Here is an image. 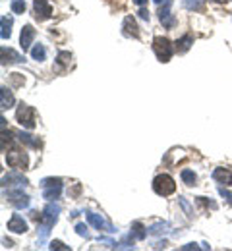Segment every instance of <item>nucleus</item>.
<instances>
[{
  "label": "nucleus",
  "mask_w": 232,
  "mask_h": 251,
  "mask_svg": "<svg viewBox=\"0 0 232 251\" xmlns=\"http://www.w3.org/2000/svg\"><path fill=\"white\" fill-rule=\"evenodd\" d=\"M35 35L37 31L33 29V25H24V29H22V35H20V47H22V50L24 52H27L29 49H31V45H33L35 41Z\"/></svg>",
  "instance_id": "obj_12"
},
{
  "label": "nucleus",
  "mask_w": 232,
  "mask_h": 251,
  "mask_svg": "<svg viewBox=\"0 0 232 251\" xmlns=\"http://www.w3.org/2000/svg\"><path fill=\"white\" fill-rule=\"evenodd\" d=\"M87 220L91 226H95L97 230H103V232H108L112 234L114 232V226L110 224V220H106L103 215H97V213H87Z\"/></svg>",
  "instance_id": "obj_11"
},
{
  "label": "nucleus",
  "mask_w": 232,
  "mask_h": 251,
  "mask_svg": "<svg viewBox=\"0 0 232 251\" xmlns=\"http://www.w3.org/2000/svg\"><path fill=\"white\" fill-rule=\"evenodd\" d=\"M147 234H149V230L143 226V222L135 220V222L132 224V230H130V238H132V240L141 242V240H145V238H147Z\"/></svg>",
  "instance_id": "obj_18"
},
{
  "label": "nucleus",
  "mask_w": 232,
  "mask_h": 251,
  "mask_svg": "<svg viewBox=\"0 0 232 251\" xmlns=\"http://www.w3.org/2000/svg\"><path fill=\"white\" fill-rule=\"evenodd\" d=\"M192 45H194V37H192V33H186L184 37H180V39L174 43V49H176L178 54H186Z\"/></svg>",
  "instance_id": "obj_17"
},
{
  "label": "nucleus",
  "mask_w": 232,
  "mask_h": 251,
  "mask_svg": "<svg viewBox=\"0 0 232 251\" xmlns=\"http://www.w3.org/2000/svg\"><path fill=\"white\" fill-rule=\"evenodd\" d=\"M4 197L8 199V203L16 209H26L29 207V197L24 193V189H8V193L4 191Z\"/></svg>",
  "instance_id": "obj_7"
},
{
  "label": "nucleus",
  "mask_w": 232,
  "mask_h": 251,
  "mask_svg": "<svg viewBox=\"0 0 232 251\" xmlns=\"http://www.w3.org/2000/svg\"><path fill=\"white\" fill-rule=\"evenodd\" d=\"M139 18H141V20H147V22H149V10L141 8V10H139Z\"/></svg>",
  "instance_id": "obj_34"
},
{
  "label": "nucleus",
  "mask_w": 232,
  "mask_h": 251,
  "mask_svg": "<svg viewBox=\"0 0 232 251\" xmlns=\"http://www.w3.org/2000/svg\"><path fill=\"white\" fill-rule=\"evenodd\" d=\"M31 58L37 60V62H43L47 58V49L43 45H35L33 49H31Z\"/></svg>",
  "instance_id": "obj_22"
},
{
  "label": "nucleus",
  "mask_w": 232,
  "mask_h": 251,
  "mask_svg": "<svg viewBox=\"0 0 232 251\" xmlns=\"http://www.w3.org/2000/svg\"><path fill=\"white\" fill-rule=\"evenodd\" d=\"M198 203L201 207H211V209H217V203L215 201H207V197H198Z\"/></svg>",
  "instance_id": "obj_30"
},
{
  "label": "nucleus",
  "mask_w": 232,
  "mask_h": 251,
  "mask_svg": "<svg viewBox=\"0 0 232 251\" xmlns=\"http://www.w3.org/2000/svg\"><path fill=\"white\" fill-rule=\"evenodd\" d=\"M14 95L12 91L8 89V87H0V108L2 110H8V108H12L14 106Z\"/></svg>",
  "instance_id": "obj_19"
},
{
  "label": "nucleus",
  "mask_w": 232,
  "mask_h": 251,
  "mask_svg": "<svg viewBox=\"0 0 232 251\" xmlns=\"http://www.w3.org/2000/svg\"><path fill=\"white\" fill-rule=\"evenodd\" d=\"M16 120H18V124L22 126V127L33 129L35 126H37V112H35L33 106L22 102V104L18 106V110H16Z\"/></svg>",
  "instance_id": "obj_3"
},
{
  "label": "nucleus",
  "mask_w": 232,
  "mask_h": 251,
  "mask_svg": "<svg viewBox=\"0 0 232 251\" xmlns=\"http://www.w3.org/2000/svg\"><path fill=\"white\" fill-rule=\"evenodd\" d=\"M6 164H8L10 168L26 170L27 164H29V157H27V153L22 151V149H10V151L6 153Z\"/></svg>",
  "instance_id": "obj_5"
},
{
  "label": "nucleus",
  "mask_w": 232,
  "mask_h": 251,
  "mask_svg": "<svg viewBox=\"0 0 232 251\" xmlns=\"http://www.w3.org/2000/svg\"><path fill=\"white\" fill-rule=\"evenodd\" d=\"M219 193H221V195L232 205V191H229V189H225V188H219Z\"/></svg>",
  "instance_id": "obj_33"
},
{
  "label": "nucleus",
  "mask_w": 232,
  "mask_h": 251,
  "mask_svg": "<svg viewBox=\"0 0 232 251\" xmlns=\"http://www.w3.org/2000/svg\"><path fill=\"white\" fill-rule=\"evenodd\" d=\"M213 2H217V4H225L227 0H213Z\"/></svg>",
  "instance_id": "obj_37"
},
{
  "label": "nucleus",
  "mask_w": 232,
  "mask_h": 251,
  "mask_svg": "<svg viewBox=\"0 0 232 251\" xmlns=\"http://www.w3.org/2000/svg\"><path fill=\"white\" fill-rule=\"evenodd\" d=\"M10 8H12L14 14H24L26 12V0H12Z\"/></svg>",
  "instance_id": "obj_26"
},
{
  "label": "nucleus",
  "mask_w": 232,
  "mask_h": 251,
  "mask_svg": "<svg viewBox=\"0 0 232 251\" xmlns=\"http://www.w3.org/2000/svg\"><path fill=\"white\" fill-rule=\"evenodd\" d=\"M182 4H184V8H188V10L201 12V10H203V4H205V0H182Z\"/></svg>",
  "instance_id": "obj_23"
},
{
  "label": "nucleus",
  "mask_w": 232,
  "mask_h": 251,
  "mask_svg": "<svg viewBox=\"0 0 232 251\" xmlns=\"http://www.w3.org/2000/svg\"><path fill=\"white\" fill-rule=\"evenodd\" d=\"M51 250H64V251H68L70 248L68 246H64L62 242H58V240H54V242H51Z\"/></svg>",
  "instance_id": "obj_32"
},
{
  "label": "nucleus",
  "mask_w": 232,
  "mask_h": 251,
  "mask_svg": "<svg viewBox=\"0 0 232 251\" xmlns=\"http://www.w3.org/2000/svg\"><path fill=\"white\" fill-rule=\"evenodd\" d=\"M174 47H172V43L166 39V37H155L153 39V52H155V56L159 58V62H170V58H172V54H174Z\"/></svg>",
  "instance_id": "obj_2"
},
{
  "label": "nucleus",
  "mask_w": 232,
  "mask_h": 251,
  "mask_svg": "<svg viewBox=\"0 0 232 251\" xmlns=\"http://www.w3.org/2000/svg\"><path fill=\"white\" fill-rule=\"evenodd\" d=\"M0 56H2V66H6V64L26 62V58H24L22 54H18L16 50H12V49H6V47H2V49H0Z\"/></svg>",
  "instance_id": "obj_14"
},
{
  "label": "nucleus",
  "mask_w": 232,
  "mask_h": 251,
  "mask_svg": "<svg viewBox=\"0 0 232 251\" xmlns=\"http://www.w3.org/2000/svg\"><path fill=\"white\" fill-rule=\"evenodd\" d=\"M60 211H62V207H60L58 203H54V201H51V203L45 207V211H43V220H41V226H39V244H41V246L47 242V238H49V234H51V228L56 224Z\"/></svg>",
  "instance_id": "obj_1"
},
{
  "label": "nucleus",
  "mask_w": 232,
  "mask_h": 251,
  "mask_svg": "<svg viewBox=\"0 0 232 251\" xmlns=\"http://www.w3.org/2000/svg\"><path fill=\"white\" fill-rule=\"evenodd\" d=\"M188 250H199V248L196 246V244H188V246H184V248H182V251H188Z\"/></svg>",
  "instance_id": "obj_35"
},
{
  "label": "nucleus",
  "mask_w": 232,
  "mask_h": 251,
  "mask_svg": "<svg viewBox=\"0 0 232 251\" xmlns=\"http://www.w3.org/2000/svg\"><path fill=\"white\" fill-rule=\"evenodd\" d=\"M56 62L66 68V66H70V62H72V54H70L68 50H60V52L56 54Z\"/></svg>",
  "instance_id": "obj_25"
},
{
  "label": "nucleus",
  "mask_w": 232,
  "mask_h": 251,
  "mask_svg": "<svg viewBox=\"0 0 232 251\" xmlns=\"http://www.w3.org/2000/svg\"><path fill=\"white\" fill-rule=\"evenodd\" d=\"M166 228H168V224H166V222H157V224L149 226L147 230H149V234H161V232H165Z\"/></svg>",
  "instance_id": "obj_27"
},
{
  "label": "nucleus",
  "mask_w": 232,
  "mask_h": 251,
  "mask_svg": "<svg viewBox=\"0 0 232 251\" xmlns=\"http://www.w3.org/2000/svg\"><path fill=\"white\" fill-rule=\"evenodd\" d=\"M16 135H18V139H20L24 145H27V147H31V149H39V147H41V141H39L35 135H31V133H26V131H18Z\"/></svg>",
  "instance_id": "obj_20"
},
{
  "label": "nucleus",
  "mask_w": 232,
  "mask_h": 251,
  "mask_svg": "<svg viewBox=\"0 0 232 251\" xmlns=\"http://www.w3.org/2000/svg\"><path fill=\"white\" fill-rule=\"evenodd\" d=\"M153 2H155V4H163L165 0H153Z\"/></svg>",
  "instance_id": "obj_38"
},
{
  "label": "nucleus",
  "mask_w": 232,
  "mask_h": 251,
  "mask_svg": "<svg viewBox=\"0 0 232 251\" xmlns=\"http://www.w3.org/2000/svg\"><path fill=\"white\" fill-rule=\"evenodd\" d=\"M122 33L126 37L139 39V27H137V24H135V20H133L132 16H126L124 18V22H122Z\"/></svg>",
  "instance_id": "obj_15"
},
{
  "label": "nucleus",
  "mask_w": 232,
  "mask_h": 251,
  "mask_svg": "<svg viewBox=\"0 0 232 251\" xmlns=\"http://www.w3.org/2000/svg\"><path fill=\"white\" fill-rule=\"evenodd\" d=\"M0 25H2V31H0V37L6 41V39H10V35H12V25H14V20L10 18V16H2L0 18Z\"/></svg>",
  "instance_id": "obj_21"
},
{
  "label": "nucleus",
  "mask_w": 232,
  "mask_h": 251,
  "mask_svg": "<svg viewBox=\"0 0 232 251\" xmlns=\"http://www.w3.org/2000/svg\"><path fill=\"white\" fill-rule=\"evenodd\" d=\"M27 186V178H24L22 174L18 172H10L2 178V188H8V189H24Z\"/></svg>",
  "instance_id": "obj_9"
},
{
  "label": "nucleus",
  "mask_w": 232,
  "mask_h": 251,
  "mask_svg": "<svg viewBox=\"0 0 232 251\" xmlns=\"http://www.w3.org/2000/svg\"><path fill=\"white\" fill-rule=\"evenodd\" d=\"M213 180L219 182V184H225V186H232V172L229 168L219 166V168L213 170Z\"/></svg>",
  "instance_id": "obj_16"
},
{
  "label": "nucleus",
  "mask_w": 232,
  "mask_h": 251,
  "mask_svg": "<svg viewBox=\"0 0 232 251\" xmlns=\"http://www.w3.org/2000/svg\"><path fill=\"white\" fill-rule=\"evenodd\" d=\"M133 2H135V4H137V6H143V4H145V2H147V0H133Z\"/></svg>",
  "instance_id": "obj_36"
},
{
  "label": "nucleus",
  "mask_w": 232,
  "mask_h": 251,
  "mask_svg": "<svg viewBox=\"0 0 232 251\" xmlns=\"http://www.w3.org/2000/svg\"><path fill=\"white\" fill-rule=\"evenodd\" d=\"M41 188H43V197L45 199L54 201V199H58V195L62 191V180L60 178H45L41 182Z\"/></svg>",
  "instance_id": "obj_6"
},
{
  "label": "nucleus",
  "mask_w": 232,
  "mask_h": 251,
  "mask_svg": "<svg viewBox=\"0 0 232 251\" xmlns=\"http://www.w3.org/2000/svg\"><path fill=\"white\" fill-rule=\"evenodd\" d=\"M159 20L166 29H172L176 25V18L172 14V0H165L163 4H159Z\"/></svg>",
  "instance_id": "obj_8"
},
{
  "label": "nucleus",
  "mask_w": 232,
  "mask_h": 251,
  "mask_svg": "<svg viewBox=\"0 0 232 251\" xmlns=\"http://www.w3.org/2000/svg\"><path fill=\"white\" fill-rule=\"evenodd\" d=\"M76 232H77L81 238H85V240H89V238H91V236H89V232H87V226H85V224H81V222H79V224H76Z\"/></svg>",
  "instance_id": "obj_28"
},
{
  "label": "nucleus",
  "mask_w": 232,
  "mask_h": 251,
  "mask_svg": "<svg viewBox=\"0 0 232 251\" xmlns=\"http://www.w3.org/2000/svg\"><path fill=\"white\" fill-rule=\"evenodd\" d=\"M33 14H35V20L39 22H45L52 16V8L47 0H33Z\"/></svg>",
  "instance_id": "obj_10"
},
{
  "label": "nucleus",
  "mask_w": 232,
  "mask_h": 251,
  "mask_svg": "<svg viewBox=\"0 0 232 251\" xmlns=\"http://www.w3.org/2000/svg\"><path fill=\"white\" fill-rule=\"evenodd\" d=\"M6 228L10 232H14V234H24V232H27V222L24 220V217H20V215H12V219L8 220Z\"/></svg>",
  "instance_id": "obj_13"
},
{
  "label": "nucleus",
  "mask_w": 232,
  "mask_h": 251,
  "mask_svg": "<svg viewBox=\"0 0 232 251\" xmlns=\"http://www.w3.org/2000/svg\"><path fill=\"white\" fill-rule=\"evenodd\" d=\"M153 191H155L157 195H161V197L172 195V193L176 191V182H174V178L168 176V174H159V176L153 180Z\"/></svg>",
  "instance_id": "obj_4"
},
{
  "label": "nucleus",
  "mask_w": 232,
  "mask_h": 251,
  "mask_svg": "<svg viewBox=\"0 0 232 251\" xmlns=\"http://www.w3.org/2000/svg\"><path fill=\"white\" fill-rule=\"evenodd\" d=\"M178 203L184 207V211L188 213V217H194V213H192V209H190V205L186 203V199H184V197H178Z\"/></svg>",
  "instance_id": "obj_31"
},
{
  "label": "nucleus",
  "mask_w": 232,
  "mask_h": 251,
  "mask_svg": "<svg viewBox=\"0 0 232 251\" xmlns=\"http://www.w3.org/2000/svg\"><path fill=\"white\" fill-rule=\"evenodd\" d=\"M180 176H182V182H184L186 186H196V180H198V178H196V174H194L192 170H182Z\"/></svg>",
  "instance_id": "obj_24"
},
{
  "label": "nucleus",
  "mask_w": 232,
  "mask_h": 251,
  "mask_svg": "<svg viewBox=\"0 0 232 251\" xmlns=\"http://www.w3.org/2000/svg\"><path fill=\"white\" fill-rule=\"evenodd\" d=\"M10 79H12V83L16 85V87H20V85H24V75L22 74H10Z\"/></svg>",
  "instance_id": "obj_29"
}]
</instances>
